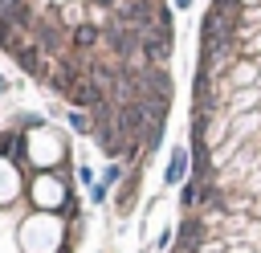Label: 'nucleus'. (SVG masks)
<instances>
[{
    "instance_id": "obj_1",
    "label": "nucleus",
    "mask_w": 261,
    "mask_h": 253,
    "mask_svg": "<svg viewBox=\"0 0 261 253\" xmlns=\"http://www.w3.org/2000/svg\"><path fill=\"white\" fill-rule=\"evenodd\" d=\"M147 127H151V110H147V102H118L114 131H118L122 143H126V139H143Z\"/></svg>"
},
{
    "instance_id": "obj_2",
    "label": "nucleus",
    "mask_w": 261,
    "mask_h": 253,
    "mask_svg": "<svg viewBox=\"0 0 261 253\" xmlns=\"http://www.w3.org/2000/svg\"><path fill=\"white\" fill-rule=\"evenodd\" d=\"M171 45H175V41H167L155 24H151V29H143V61H147V65L163 69V65L171 61Z\"/></svg>"
},
{
    "instance_id": "obj_3",
    "label": "nucleus",
    "mask_w": 261,
    "mask_h": 253,
    "mask_svg": "<svg viewBox=\"0 0 261 253\" xmlns=\"http://www.w3.org/2000/svg\"><path fill=\"white\" fill-rule=\"evenodd\" d=\"M188 171H192V151H188V147H175L171 159H167V167H163V184L175 188V184H184Z\"/></svg>"
},
{
    "instance_id": "obj_4",
    "label": "nucleus",
    "mask_w": 261,
    "mask_h": 253,
    "mask_svg": "<svg viewBox=\"0 0 261 253\" xmlns=\"http://www.w3.org/2000/svg\"><path fill=\"white\" fill-rule=\"evenodd\" d=\"M139 175H143V163L130 171V175H122V184H118V196H114V208L126 216L135 204H139Z\"/></svg>"
},
{
    "instance_id": "obj_5",
    "label": "nucleus",
    "mask_w": 261,
    "mask_h": 253,
    "mask_svg": "<svg viewBox=\"0 0 261 253\" xmlns=\"http://www.w3.org/2000/svg\"><path fill=\"white\" fill-rule=\"evenodd\" d=\"M163 135H167V118H151V127L143 135V155H155L159 143H163Z\"/></svg>"
},
{
    "instance_id": "obj_6",
    "label": "nucleus",
    "mask_w": 261,
    "mask_h": 253,
    "mask_svg": "<svg viewBox=\"0 0 261 253\" xmlns=\"http://www.w3.org/2000/svg\"><path fill=\"white\" fill-rule=\"evenodd\" d=\"M65 118H69V127H73L77 135H94V122H90V114H86V110H69Z\"/></svg>"
},
{
    "instance_id": "obj_7",
    "label": "nucleus",
    "mask_w": 261,
    "mask_h": 253,
    "mask_svg": "<svg viewBox=\"0 0 261 253\" xmlns=\"http://www.w3.org/2000/svg\"><path fill=\"white\" fill-rule=\"evenodd\" d=\"M90 200H94V204H106V200H110V188H106V184H94V188H90Z\"/></svg>"
},
{
    "instance_id": "obj_8",
    "label": "nucleus",
    "mask_w": 261,
    "mask_h": 253,
    "mask_svg": "<svg viewBox=\"0 0 261 253\" xmlns=\"http://www.w3.org/2000/svg\"><path fill=\"white\" fill-rule=\"evenodd\" d=\"M77 180H82V184H90V188H94V171H90V167H77Z\"/></svg>"
},
{
    "instance_id": "obj_9",
    "label": "nucleus",
    "mask_w": 261,
    "mask_h": 253,
    "mask_svg": "<svg viewBox=\"0 0 261 253\" xmlns=\"http://www.w3.org/2000/svg\"><path fill=\"white\" fill-rule=\"evenodd\" d=\"M175 8H192V0H175Z\"/></svg>"
},
{
    "instance_id": "obj_10",
    "label": "nucleus",
    "mask_w": 261,
    "mask_h": 253,
    "mask_svg": "<svg viewBox=\"0 0 261 253\" xmlns=\"http://www.w3.org/2000/svg\"><path fill=\"white\" fill-rule=\"evenodd\" d=\"M0 94H8V82H4V78H0Z\"/></svg>"
}]
</instances>
